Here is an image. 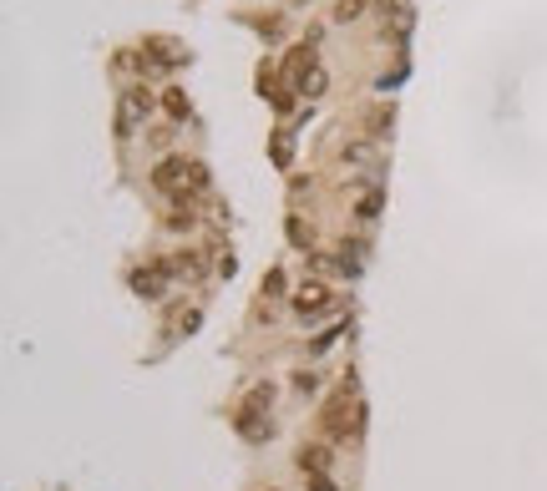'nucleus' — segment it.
Returning a JSON list of instances; mask_svg holds the SVG:
<instances>
[{
  "mask_svg": "<svg viewBox=\"0 0 547 491\" xmlns=\"http://www.w3.org/2000/svg\"><path fill=\"white\" fill-rule=\"evenodd\" d=\"M152 188L188 203V198H203L208 193V168L198 157H163L158 162V173H152Z\"/></svg>",
  "mask_w": 547,
  "mask_h": 491,
  "instance_id": "f257e3e1",
  "label": "nucleus"
},
{
  "mask_svg": "<svg viewBox=\"0 0 547 491\" xmlns=\"http://www.w3.org/2000/svg\"><path fill=\"white\" fill-rule=\"evenodd\" d=\"M269 405H274V390H269V385H254V390L244 395L239 416H233V426H239L244 441H264V436H269V426H264V411H269Z\"/></svg>",
  "mask_w": 547,
  "mask_h": 491,
  "instance_id": "f03ea898",
  "label": "nucleus"
},
{
  "mask_svg": "<svg viewBox=\"0 0 547 491\" xmlns=\"http://www.w3.org/2000/svg\"><path fill=\"white\" fill-rule=\"evenodd\" d=\"M147 112H152V92L147 87H127L122 97H117V117H112V132L127 142V137H137V127L147 122Z\"/></svg>",
  "mask_w": 547,
  "mask_h": 491,
  "instance_id": "7ed1b4c3",
  "label": "nucleus"
},
{
  "mask_svg": "<svg viewBox=\"0 0 547 491\" xmlns=\"http://www.w3.org/2000/svg\"><path fill=\"white\" fill-rule=\"evenodd\" d=\"M360 426H365V421H360V405H350V385H345V390L325 405V431H330V441H355Z\"/></svg>",
  "mask_w": 547,
  "mask_h": 491,
  "instance_id": "20e7f679",
  "label": "nucleus"
},
{
  "mask_svg": "<svg viewBox=\"0 0 547 491\" xmlns=\"http://www.w3.org/2000/svg\"><path fill=\"white\" fill-rule=\"evenodd\" d=\"M340 299H335V289L325 284V279H304L299 289H294V314H304V319H320V314H330Z\"/></svg>",
  "mask_w": 547,
  "mask_h": 491,
  "instance_id": "39448f33",
  "label": "nucleus"
},
{
  "mask_svg": "<svg viewBox=\"0 0 547 491\" xmlns=\"http://www.w3.org/2000/svg\"><path fill=\"white\" fill-rule=\"evenodd\" d=\"M330 446H299V471H304V481L315 486V491H340L335 486V476H330Z\"/></svg>",
  "mask_w": 547,
  "mask_h": 491,
  "instance_id": "423d86ee",
  "label": "nucleus"
},
{
  "mask_svg": "<svg viewBox=\"0 0 547 491\" xmlns=\"http://www.w3.org/2000/svg\"><path fill=\"white\" fill-rule=\"evenodd\" d=\"M168 279H173V264H152V269H137L132 274V289L142 299H163L168 294Z\"/></svg>",
  "mask_w": 547,
  "mask_h": 491,
  "instance_id": "0eeeda50",
  "label": "nucleus"
},
{
  "mask_svg": "<svg viewBox=\"0 0 547 491\" xmlns=\"http://www.w3.org/2000/svg\"><path fill=\"white\" fill-rule=\"evenodd\" d=\"M355 218H360V223H375V218H380V188H365V193H360Z\"/></svg>",
  "mask_w": 547,
  "mask_h": 491,
  "instance_id": "6e6552de",
  "label": "nucleus"
},
{
  "mask_svg": "<svg viewBox=\"0 0 547 491\" xmlns=\"http://www.w3.org/2000/svg\"><path fill=\"white\" fill-rule=\"evenodd\" d=\"M390 122H396V112H390V107H375L370 117H365V127H370V137H385V127Z\"/></svg>",
  "mask_w": 547,
  "mask_h": 491,
  "instance_id": "1a4fd4ad",
  "label": "nucleus"
},
{
  "mask_svg": "<svg viewBox=\"0 0 547 491\" xmlns=\"http://www.w3.org/2000/svg\"><path fill=\"white\" fill-rule=\"evenodd\" d=\"M365 16V0H340L335 6V21H360Z\"/></svg>",
  "mask_w": 547,
  "mask_h": 491,
  "instance_id": "9d476101",
  "label": "nucleus"
},
{
  "mask_svg": "<svg viewBox=\"0 0 547 491\" xmlns=\"http://www.w3.org/2000/svg\"><path fill=\"white\" fill-rule=\"evenodd\" d=\"M264 97H274V107H289V92H284V81H279V76L264 81Z\"/></svg>",
  "mask_w": 547,
  "mask_h": 491,
  "instance_id": "9b49d317",
  "label": "nucleus"
},
{
  "mask_svg": "<svg viewBox=\"0 0 547 491\" xmlns=\"http://www.w3.org/2000/svg\"><path fill=\"white\" fill-rule=\"evenodd\" d=\"M168 112H173V117H183V112H188V102H183L178 92H168Z\"/></svg>",
  "mask_w": 547,
  "mask_h": 491,
  "instance_id": "f8f14e48",
  "label": "nucleus"
},
{
  "mask_svg": "<svg viewBox=\"0 0 547 491\" xmlns=\"http://www.w3.org/2000/svg\"><path fill=\"white\" fill-rule=\"evenodd\" d=\"M274 491H279V486H274Z\"/></svg>",
  "mask_w": 547,
  "mask_h": 491,
  "instance_id": "ddd939ff",
  "label": "nucleus"
}]
</instances>
